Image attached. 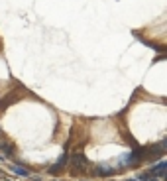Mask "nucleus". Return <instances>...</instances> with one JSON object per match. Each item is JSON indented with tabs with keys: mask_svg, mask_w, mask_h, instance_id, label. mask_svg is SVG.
Returning a JSON list of instances; mask_svg holds the SVG:
<instances>
[{
	"mask_svg": "<svg viewBox=\"0 0 167 181\" xmlns=\"http://www.w3.org/2000/svg\"><path fill=\"white\" fill-rule=\"evenodd\" d=\"M71 166H75V169H85L87 167V158L83 154H75L71 158Z\"/></svg>",
	"mask_w": 167,
	"mask_h": 181,
	"instance_id": "obj_1",
	"label": "nucleus"
},
{
	"mask_svg": "<svg viewBox=\"0 0 167 181\" xmlns=\"http://www.w3.org/2000/svg\"><path fill=\"white\" fill-rule=\"evenodd\" d=\"M94 171L98 173V175H112V173H114V169H112L108 163H100V166H96Z\"/></svg>",
	"mask_w": 167,
	"mask_h": 181,
	"instance_id": "obj_2",
	"label": "nucleus"
},
{
	"mask_svg": "<svg viewBox=\"0 0 167 181\" xmlns=\"http://www.w3.org/2000/svg\"><path fill=\"white\" fill-rule=\"evenodd\" d=\"M165 169H167V163H165V162H159L155 167H152L149 175H163V173H165Z\"/></svg>",
	"mask_w": 167,
	"mask_h": 181,
	"instance_id": "obj_3",
	"label": "nucleus"
},
{
	"mask_svg": "<svg viewBox=\"0 0 167 181\" xmlns=\"http://www.w3.org/2000/svg\"><path fill=\"white\" fill-rule=\"evenodd\" d=\"M10 169H12V171H16L18 175H22V177H28V175H30L28 169H24V167H20V166H10Z\"/></svg>",
	"mask_w": 167,
	"mask_h": 181,
	"instance_id": "obj_4",
	"label": "nucleus"
},
{
	"mask_svg": "<svg viewBox=\"0 0 167 181\" xmlns=\"http://www.w3.org/2000/svg\"><path fill=\"white\" fill-rule=\"evenodd\" d=\"M67 163V154H63L61 158H59V162H57V167H63Z\"/></svg>",
	"mask_w": 167,
	"mask_h": 181,
	"instance_id": "obj_5",
	"label": "nucleus"
},
{
	"mask_svg": "<svg viewBox=\"0 0 167 181\" xmlns=\"http://www.w3.org/2000/svg\"><path fill=\"white\" fill-rule=\"evenodd\" d=\"M2 150H4V156H12V150H10V148H8V146H4V148H2Z\"/></svg>",
	"mask_w": 167,
	"mask_h": 181,
	"instance_id": "obj_6",
	"label": "nucleus"
}]
</instances>
